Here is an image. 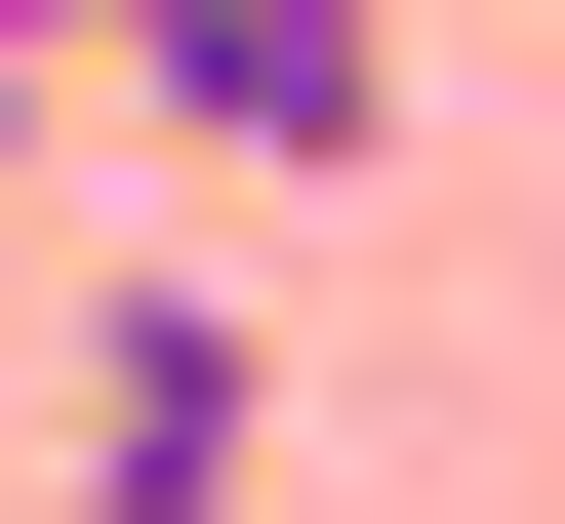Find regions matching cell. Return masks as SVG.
<instances>
[{
  "instance_id": "1",
  "label": "cell",
  "mask_w": 565,
  "mask_h": 524,
  "mask_svg": "<svg viewBox=\"0 0 565 524\" xmlns=\"http://www.w3.org/2000/svg\"><path fill=\"white\" fill-rule=\"evenodd\" d=\"M82 121H162L202 202H323L404 162V0H82Z\"/></svg>"
},
{
  "instance_id": "2",
  "label": "cell",
  "mask_w": 565,
  "mask_h": 524,
  "mask_svg": "<svg viewBox=\"0 0 565 524\" xmlns=\"http://www.w3.org/2000/svg\"><path fill=\"white\" fill-rule=\"evenodd\" d=\"M41 404H82V484H41V524H243V484H282V323H243L202 243H121Z\"/></svg>"
},
{
  "instance_id": "3",
  "label": "cell",
  "mask_w": 565,
  "mask_h": 524,
  "mask_svg": "<svg viewBox=\"0 0 565 524\" xmlns=\"http://www.w3.org/2000/svg\"><path fill=\"white\" fill-rule=\"evenodd\" d=\"M41 121H82V0H0V162H41Z\"/></svg>"
}]
</instances>
